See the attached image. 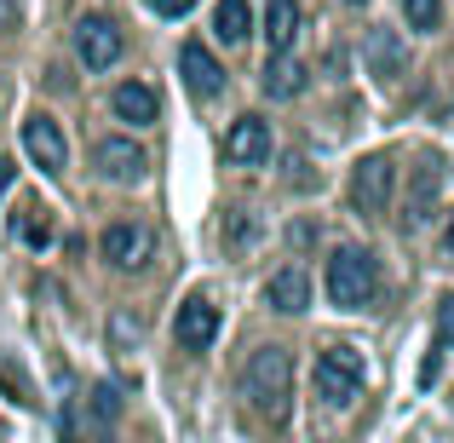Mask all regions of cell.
Returning a JSON list of instances; mask_svg holds the SVG:
<instances>
[{
  "label": "cell",
  "mask_w": 454,
  "mask_h": 443,
  "mask_svg": "<svg viewBox=\"0 0 454 443\" xmlns=\"http://www.w3.org/2000/svg\"><path fill=\"white\" fill-rule=\"evenodd\" d=\"M305 81H310V69L300 58H270L265 64V99H300Z\"/></svg>",
  "instance_id": "cell-17"
},
{
  "label": "cell",
  "mask_w": 454,
  "mask_h": 443,
  "mask_svg": "<svg viewBox=\"0 0 454 443\" xmlns=\"http://www.w3.org/2000/svg\"><path fill=\"white\" fill-rule=\"evenodd\" d=\"M322 289H328V299H333L340 311L374 305V294H380V265H374V254H368V248H333Z\"/></svg>",
  "instance_id": "cell-2"
},
{
  "label": "cell",
  "mask_w": 454,
  "mask_h": 443,
  "mask_svg": "<svg viewBox=\"0 0 454 443\" xmlns=\"http://www.w3.org/2000/svg\"><path fill=\"white\" fill-rule=\"evenodd\" d=\"M242 398L259 421H270V426L288 421V409H294V357H288V345H259V352L247 357Z\"/></svg>",
  "instance_id": "cell-1"
},
{
  "label": "cell",
  "mask_w": 454,
  "mask_h": 443,
  "mask_svg": "<svg viewBox=\"0 0 454 443\" xmlns=\"http://www.w3.org/2000/svg\"><path fill=\"white\" fill-rule=\"evenodd\" d=\"M23 150H29V162L41 167V173H64V162H69V145H64L52 115H29V122H23Z\"/></svg>",
  "instance_id": "cell-9"
},
{
  "label": "cell",
  "mask_w": 454,
  "mask_h": 443,
  "mask_svg": "<svg viewBox=\"0 0 454 443\" xmlns=\"http://www.w3.org/2000/svg\"><path fill=\"white\" fill-rule=\"evenodd\" d=\"M110 104H115V115H121L127 127H150L155 115H161V99H155V87H145V81H121Z\"/></svg>",
  "instance_id": "cell-14"
},
{
  "label": "cell",
  "mask_w": 454,
  "mask_h": 443,
  "mask_svg": "<svg viewBox=\"0 0 454 443\" xmlns=\"http://www.w3.org/2000/svg\"><path fill=\"white\" fill-rule=\"evenodd\" d=\"M443 248L454 254V213H449V231H443Z\"/></svg>",
  "instance_id": "cell-28"
},
{
  "label": "cell",
  "mask_w": 454,
  "mask_h": 443,
  "mask_svg": "<svg viewBox=\"0 0 454 443\" xmlns=\"http://www.w3.org/2000/svg\"><path fill=\"white\" fill-rule=\"evenodd\" d=\"M92 162H98V173L115 178V185H138V178H145V167H150V155L138 150L133 138H104V145L92 150Z\"/></svg>",
  "instance_id": "cell-10"
},
{
  "label": "cell",
  "mask_w": 454,
  "mask_h": 443,
  "mask_svg": "<svg viewBox=\"0 0 454 443\" xmlns=\"http://www.w3.org/2000/svg\"><path fill=\"white\" fill-rule=\"evenodd\" d=\"M224 242H231V248H247V242H254V213H242V208L224 213Z\"/></svg>",
  "instance_id": "cell-22"
},
{
  "label": "cell",
  "mask_w": 454,
  "mask_h": 443,
  "mask_svg": "<svg viewBox=\"0 0 454 443\" xmlns=\"http://www.w3.org/2000/svg\"><path fill=\"white\" fill-rule=\"evenodd\" d=\"M294 41H300V0H270L265 6V46H270V58H288Z\"/></svg>",
  "instance_id": "cell-15"
},
{
  "label": "cell",
  "mask_w": 454,
  "mask_h": 443,
  "mask_svg": "<svg viewBox=\"0 0 454 443\" xmlns=\"http://www.w3.org/2000/svg\"><path fill=\"white\" fill-rule=\"evenodd\" d=\"M87 415H92V426H104V432H110V426L121 421V386L98 380V386L87 392Z\"/></svg>",
  "instance_id": "cell-19"
},
{
  "label": "cell",
  "mask_w": 454,
  "mask_h": 443,
  "mask_svg": "<svg viewBox=\"0 0 454 443\" xmlns=\"http://www.w3.org/2000/svg\"><path fill=\"white\" fill-rule=\"evenodd\" d=\"M265 305H270V311H282V317H300V311L310 305V277H305L300 265L277 271V277L265 282Z\"/></svg>",
  "instance_id": "cell-13"
},
{
  "label": "cell",
  "mask_w": 454,
  "mask_h": 443,
  "mask_svg": "<svg viewBox=\"0 0 454 443\" xmlns=\"http://www.w3.org/2000/svg\"><path fill=\"white\" fill-rule=\"evenodd\" d=\"M224 162H236V167L270 162V122L265 115H236V127L224 133Z\"/></svg>",
  "instance_id": "cell-8"
},
{
  "label": "cell",
  "mask_w": 454,
  "mask_h": 443,
  "mask_svg": "<svg viewBox=\"0 0 454 443\" xmlns=\"http://www.w3.org/2000/svg\"><path fill=\"white\" fill-rule=\"evenodd\" d=\"M356 392H363V352L328 345V352L317 357V398L328 403V409H345Z\"/></svg>",
  "instance_id": "cell-3"
},
{
  "label": "cell",
  "mask_w": 454,
  "mask_h": 443,
  "mask_svg": "<svg viewBox=\"0 0 454 443\" xmlns=\"http://www.w3.org/2000/svg\"><path fill=\"white\" fill-rule=\"evenodd\" d=\"M391 185H397V167H391V155H363V162L351 167V185H345V196H351L356 213H386Z\"/></svg>",
  "instance_id": "cell-4"
},
{
  "label": "cell",
  "mask_w": 454,
  "mask_h": 443,
  "mask_svg": "<svg viewBox=\"0 0 454 443\" xmlns=\"http://www.w3.org/2000/svg\"><path fill=\"white\" fill-rule=\"evenodd\" d=\"M12 178H18V162H12V155H0V196L12 190Z\"/></svg>",
  "instance_id": "cell-27"
},
{
  "label": "cell",
  "mask_w": 454,
  "mask_h": 443,
  "mask_svg": "<svg viewBox=\"0 0 454 443\" xmlns=\"http://www.w3.org/2000/svg\"><path fill=\"white\" fill-rule=\"evenodd\" d=\"M12 231H18V242L23 248H35V254H41V248H52V208H41V202H29V208H18L12 213Z\"/></svg>",
  "instance_id": "cell-16"
},
{
  "label": "cell",
  "mask_w": 454,
  "mask_h": 443,
  "mask_svg": "<svg viewBox=\"0 0 454 443\" xmlns=\"http://www.w3.org/2000/svg\"><path fill=\"white\" fill-rule=\"evenodd\" d=\"M18 18H23L18 0H0V29H18Z\"/></svg>",
  "instance_id": "cell-26"
},
{
  "label": "cell",
  "mask_w": 454,
  "mask_h": 443,
  "mask_svg": "<svg viewBox=\"0 0 454 443\" xmlns=\"http://www.w3.org/2000/svg\"><path fill=\"white\" fill-rule=\"evenodd\" d=\"M437 178H443V167L437 162H420V185H414V202H409V219H432V196H437Z\"/></svg>",
  "instance_id": "cell-20"
},
{
  "label": "cell",
  "mask_w": 454,
  "mask_h": 443,
  "mask_svg": "<svg viewBox=\"0 0 454 443\" xmlns=\"http://www.w3.org/2000/svg\"><path fill=\"white\" fill-rule=\"evenodd\" d=\"M437 345H454V294L437 305Z\"/></svg>",
  "instance_id": "cell-23"
},
{
  "label": "cell",
  "mask_w": 454,
  "mask_h": 443,
  "mask_svg": "<svg viewBox=\"0 0 454 443\" xmlns=\"http://www.w3.org/2000/svg\"><path fill=\"white\" fill-rule=\"evenodd\" d=\"M178 75H184V87L196 92V99H213V92L224 87V69H219V58H213L201 41H184V46H178Z\"/></svg>",
  "instance_id": "cell-11"
},
{
  "label": "cell",
  "mask_w": 454,
  "mask_h": 443,
  "mask_svg": "<svg viewBox=\"0 0 454 443\" xmlns=\"http://www.w3.org/2000/svg\"><path fill=\"white\" fill-rule=\"evenodd\" d=\"M247 29H254V12H247V0H219V6H213V35H219L224 46L247 41Z\"/></svg>",
  "instance_id": "cell-18"
},
{
  "label": "cell",
  "mask_w": 454,
  "mask_h": 443,
  "mask_svg": "<svg viewBox=\"0 0 454 443\" xmlns=\"http://www.w3.org/2000/svg\"><path fill=\"white\" fill-rule=\"evenodd\" d=\"M121 29H115L104 12H92V18H81L75 23V52H81V64L87 69H110L115 58H121Z\"/></svg>",
  "instance_id": "cell-6"
},
{
  "label": "cell",
  "mask_w": 454,
  "mask_h": 443,
  "mask_svg": "<svg viewBox=\"0 0 454 443\" xmlns=\"http://www.w3.org/2000/svg\"><path fill=\"white\" fill-rule=\"evenodd\" d=\"M150 6H155V12H161V18H184V12H190V6H196V0H150Z\"/></svg>",
  "instance_id": "cell-25"
},
{
  "label": "cell",
  "mask_w": 454,
  "mask_h": 443,
  "mask_svg": "<svg viewBox=\"0 0 454 443\" xmlns=\"http://www.w3.org/2000/svg\"><path fill=\"white\" fill-rule=\"evenodd\" d=\"M403 6V18H409V29H420V35H432L437 23H443V0H397Z\"/></svg>",
  "instance_id": "cell-21"
},
{
  "label": "cell",
  "mask_w": 454,
  "mask_h": 443,
  "mask_svg": "<svg viewBox=\"0 0 454 443\" xmlns=\"http://www.w3.org/2000/svg\"><path fill=\"white\" fill-rule=\"evenodd\" d=\"M58 443H81L75 438V409H69V403H64V415H58Z\"/></svg>",
  "instance_id": "cell-24"
},
{
  "label": "cell",
  "mask_w": 454,
  "mask_h": 443,
  "mask_svg": "<svg viewBox=\"0 0 454 443\" xmlns=\"http://www.w3.org/2000/svg\"><path fill=\"white\" fill-rule=\"evenodd\" d=\"M363 58H368V75H374V81H397V75H403V64H409V52H403L397 29H380V23L368 29Z\"/></svg>",
  "instance_id": "cell-12"
},
{
  "label": "cell",
  "mask_w": 454,
  "mask_h": 443,
  "mask_svg": "<svg viewBox=\"0 0 454 443\" xmlns=\"http://www.w3.org/2000/svg\"><path fill=\"white\" fill-rule=\"evenodd\" d=\"M345 6H363V0H345Z\"/></svg>",
  "instance_id": "cell-29"
},
{
  "label": "cell",
  "mask_w": 454,
  "mask_h": 443,
  "mask_svg": "<svg viewBox=\"0 0 454 443\" xmlns=\"http://www.w3.org/2000/svg\"><path fill=\"white\" fill-rule=\"evenodd\" d=\"M150 248H155V231L138 225V219H121V225L104 231V259H110L115 271H138L150 259Z\"/></svg>",
  "instance_id": "cell-7"
},
{
  "label": "cell",
  "mask_w": 454,
  "mask_h": 443,
  "mask_svg": "<svg viewBox=\"0 0 454 443\" xmlns=\"http://www.w3.org/2000/svg\"><path fill=\"white\" fill-rule=\"evenodd\" d=\"M173 340L184 345V352H207V345L219 340V305H213L207 294H190L173 317Z\"/></svg>",
  "instance_id": "cell-5"
}]
</instances>
